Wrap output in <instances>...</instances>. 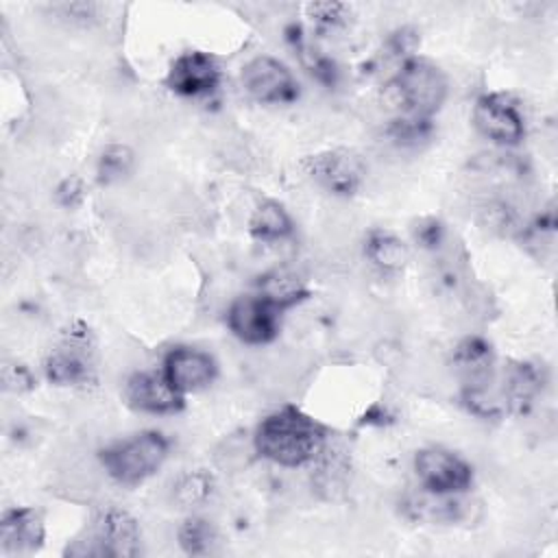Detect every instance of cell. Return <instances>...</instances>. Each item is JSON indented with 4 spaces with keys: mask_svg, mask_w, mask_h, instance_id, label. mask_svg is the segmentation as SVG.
Here are the masks:
<instances>
[{
    "mask_svg": "<svg viewBox=\"0 0 558 558\" xmlns=\"http://www.w3.org/2000/svg\"><path fill=\"white\" fill-rule=\"evenodd\" d=\"M255 451L281 466H303L325 445V427L294 405H283L262 418L253 436Z\"/></svg>",
    "mask_w": 558,
    "mask_h": 558,
    "instance_id": "cell-1",
    "label": "cell"
},
{
    "mask_svg": "<svg viewBox=\"0 0 558 558\" xmlns=\"http://www.w3.org/2000/svg\"><path fill=\"white\" fill-rule=\"evenodd\" d=\"M170 440L155 429L140 432L100 451V464L122 486H135L155 475L166 462Z\"/></svg>",
    "mask_w": 558,
    "mask_h": 558,
    "instance_id": "cell-2",
    "label": "cell"
},
{
    "mask_svg": "<svg viewBox=\"0 0 558 558\" xmlns=\"http://www.w3.org/2000/svg\"><path fill=\"white\" fill-rule=\"evenodd\" d=\"M390 87L408 116L427 120H432V116L442 107L449 89L445 72L429 59L421 57H408Z\"/></svg>",
    "mask_w": 558,
    "mask_h": 558,
    "instance_id": "cell-3",
    "label": "cell"
},
{
    "mask_svg": "<svg viewBox=\"0 0 558 558\" xmlns=\"http://www.w3.org/2000/svg\"><path fill=\"white\" fill-rule=\"evenodd\" d=\"M421 488L442 495H462L473 484L471 464L445 447H425L414 456Z\"/></svg>",
    "mask_w": 558,
    "mask_h": 558,
    "instance_id": "cell-4",
    "label": "cell"
},
{
    "mask_svg": "<svg viewBox=\"0 0 558 558\" xmlns=\"http://www.w3.org/2000/svg\"><path fill=\"white\" fill-rule=\"evenodd\" d=\"M44 373L50 384L57 386H83L94 379V357H92V333L89 329L74 327L65 331L61 344L50 351L44 362Z\"/></svg>",
    "mask_w": 558,
    "mask_h": 558,
    "instance_id": "cell-5",
    "label": "cell"
},
{
    "mask_svg": "<svg viewBox=\"0 0 558 558\" xmlns=\"http://www.w3.org/2000/svg\"><path fill=\"white\" fill-rule=\"evenodd\" d=\"M281 310L266 301L259 292L238 296L227 310L229 331L244 344H268L279 333Z\"/></svg>",
    "mask_w": 558,
    "mask_h": 558,
    "instance_id": "cell-6",
    "label": "cell"
},
{
    "mask_svg": "<svg viewBox=\"0 0 558 558\" xmlns=\"http://www.w3.org/2000/svg\"><path fill=\"white\" fill-rule=\"evenodd\" d=\"M242 85L264 105H290L299 98V85L286 63L275 57H255L242 68Z\"/></svg>",
    "mask_w": 558,
    "mask_h": 558,
    "instance_id": "cell-7",
    "label": "cell"
},
{
    "mask_svg": "<svg viewBox=\"0 0 558 558\" xmlns=\"http://www.w3.org/2000/svg\"><path fill=\"white\" fill-rule=\"evenodd\" d=\"M83 556H116L129 558L140 554V525L120 508H109L94 521L89 545L81 551Z\"/></svg>",
    "mask_w": 558,
    "mask_h": 558,
    "instance_id": "cell-8",
    "label": "cell"
},
{
    "mask_svg": "<svg viewBox=\"0 0 558 558\" xmlns=\"http://www.w3.org/2000/svg\"><path fill=\"white\" fill-rule=\"evenodd\" d=\"M475 129L501 146H517L525 135V122L514 105L504 94H482L473 107Z\"/></svg>",
    "mask_w": 558,
    "mask_h": 558,
    "instance_id": "cell-9",
    "label": "cell"
},
{
    "mask_svg": "<svg viewBox=\"0 0 558 558\" xmlns=\"http://www.w3.org/2000/svg\"><path fill=\"white\" fill-rule=\"evenodd\" d=\"M305 172L325 190L338 196H351L364 181L362 159L344 148L325 150L305 159Z\"/></svg>",
    "mask_w": 558,
    "mask_h": 558,
    "instance_id": "cell-10",
    "label": "cell"
},
{
    "mask_svg": "<svg viewBox=\"0 0 558 558\" xmlns=\"http://www.w3.org/2000/svg\"><path fill=\"white\" fill-rule=\"evenodd\" d=\"M218 85L220 68L211 54L201 50L179 54L166 74V87L185 98L207 96L216 92Z\"/></svg>",
    "mask_w": 558,
    "mask_h": 558,
    "instance_id": "cell-11",
    "label": "cell"
},
{
    "mask_svg": "<svg viewBox=\"0 0 558 558\" xmlns=\"http://www.w3.org/2000/svg\"><path fill=\"white\" fill-rule=\"evenodd\" d=\"M161 373L181 395H190L207 388L216 379L218 366L207 351L181 344L166 353Z\"/></svg>",
    "mask_w": 558,
    "mask_h": 558,
    "instance_id": "cell-12",
    "label": "cell"
},
{
    "mask_svg": "<svg viewBox=\"0 0 558 558\" xmlns=\"http://www.w3.org/2000/svg\"><path fill=\"white\" fill-rule=\"evenodd\" d=\"M131 408L148 414H174L185 405V395H181L163 373L140 371L126 379L124 388Z\"/></svg>",
    "mask_w": 558,
    "mask_h": 558,
    "instance_id": "cell-13",
    "label": "cell"
},
{
    "mask_svg": "<svg viewBox=\"0 0 558 558\" xmlns=\"http://www.w3.org/2000/svg\"><path fill=\"white\" fill-rule=\"evenodd\" d=\"M46 536L44 519L35 508H11L0 519V543L4 551H35Z\"/></svg>",
    "mask_w": 558,
    "mask_h": 558,
    "instance_id": "cell-14",
    "label": "cell"
},
{
    "mask_svg": "<svg viewBox=\"0 0 558 558\" xmlns=\"http://www.w3.org/2000/svg\"><path fill=\"white\" fill-rule=\"evenodd\" d=\"M466 504L460 495H442L421 488L418 495H412L405 501V510L412 519L427 521V523H453L464 517Z\"/></svg>",
    "mask_w": 558,
    "mask_h": 558,
    "instance_id": "cell-15",
    "label": "cell"
},
{
    "mask_svg": "<svg viewBox=\"0 0 558 558\" xmlns=\"http://www.w3.org/2000/svg\"><path fill=\"white\" fill-rule=\"evenodd\" d=\"M257 290L266 301H270L281 312L288 307H294L310 294L303 279H299L294 272L286 268H275L264 277H259Z\"/></svg>",
    "mask_w": 558,
    "mask_h": 558,
    "instance_id": "cell-16",
    "label": "cell"
},
{
    "mask_svg": "<svg viewBox=\"0 0 558 558\" xmlns=\"http://www.w3.org/2000/svg\"><path fill=\"white\" fill-rule=\"evenodd\" d=\"M292 229L294 227H292L290 214L277 201H262L248 220V233L257 242H266V244L290 238Z\"/></svg>",
    "mask_w": 558,
    "mask_h": 558,
    "instance_id": "cell-17",
    "label": "cell"
},
{
    "mask_svg": "<svg viewBox=\"0 0 558 558\" xmlns=\"http://www.w3.org/2000/svg\"><path fill=\"white\" fill-rule=\"evenodd\" d=\"M366 257L373 266H377L381 272H397L405 266L410 253L408 246L388 231H371L364 246Z\"/></svg>",
    "mask_w": 558,
    "mask_h": 558,
    "instance_id": "cell-18",
    "label": "cell"
},
{
    "mask_svg": "<svg viewBox=\"0 0 558 558\" xmlns=\"http://www.w3.org/2000/svg\"><path fill=\"white\" fill-rule=\"evenodd\" d=\"M133 166H135V153L126 144H111L100 153L96 163V174L100 183L111 185L126 179Z\"/></svg>",
    "mask_w": 558,
    "mask_h": 558,
    "instance_id": "cell-19",
    "label": "cell"
},
{
    "mask_svg": "<svg viewBox=\"0 0 558 558\" xmlns=\"http://www.w3.org/2000/svg\"><path fill=\"white\" fill-rule=\"evenodd\" d=\"M179 545L185 554L190 556H203L211 549L214 541H216V532L211 527V523L203 517H187L177 532Z\"/></svg>",
    "mask_w": 558,
    "mask_h": 558,
    "instance_id": "cell-20",
    "label": "cell"
},
{
    "mask_svg": "<svg viewBox=\"0 0 558 558\" xmlns=\"http://www.w3.org/2000/svg\"><path fill=\"white\" fill-rule=\"evenodd\" d=\"M211 495V477L203 471L183 475L174 486V501L181 508H192L203 504Z\"/></svg>",
    "mask_w": 558,
    "mask_h": 558,
    "instance_id": "cell-21",
    "label": "cell"
},
{
    "mask_svg": "<svg viewBox=\"0 0 558 558\" xmlns=\"http://www.w3.org/2000/svg\"><path fill=\"white\" fill-rule=\"evenodd\" d=\"M429 131H432V124L427 118H416L408 113L405 118L395 120L390 126V135L401 144H416L418 140H425Z\"/></svg>",
    "mask_w": 558,
    "mask_h": 558,
    "instance_id": "cell-22",
    "label": "cell"
},
{
    "mask_svg": "<svg viewBox=\"0 0 558 558\" xmlns=\"http://www.w3.org/2000/svg\"><path fill=\"white\" fill-rule=\"evenodd\" d=\"M307 13L314 22L323 26H336L342 22L347 7L342 2H314V4H307Z\"/></svg>",
    "mask_w": 558,
    "mask_h": 558,
    "instance_id": "cell-23",
    "label": "cell"
},
{
    "mask_svg": "<svg viewBox=\"0 0 558 558\" xmlns=\"http://www.w3.org/2000/svg\"><path fill=\"white\" fill-rule=\"evenodd\" d=\"M2 381H4V388L11 390V392H24V390H31L33 388V375L26 366L22 364H4L2 368Z\"/></svg>",
    "mask_w": 558,
    "mask_h": 558,
    "instance_id": "cell-24",
    "label": "cell"
},
{
    "mask_svg": "<svg viewBox=\"0 0 558 558\" xmlns=\"http://www.w3.org/2000/svg\"><path fill=\"white\" fill-rule=\"evenodd\" d=\"M83 196H85V187H83V181H81L78 177H68V179H63V181L57 185V190H54L57 203H59L61 207H68V209L76 207V205L83 201Z\"/></svg>",
    "mask_w": 558,
    "mask_h": 558,
    "instance_id": "cell-25",
    "label": "cell"
},
{
    "mask_svg": "<svg viewBox=\"0 0 558 558\" xmlns=\"http://www.w3.org/2000/svg\"><path fill=\"white\" fill-rule=\"evenodd\" d=\"M442 235H445V227L440 220L436 218H427L421 222V227H416L414 231V238L427 246V248H436L440 242H442Z\"/></svg>",
    "mask_w": 558,
    "mask_h": 558,
    "instance_id": "cell-26",
    "label": "cell"
}]
</instances>
